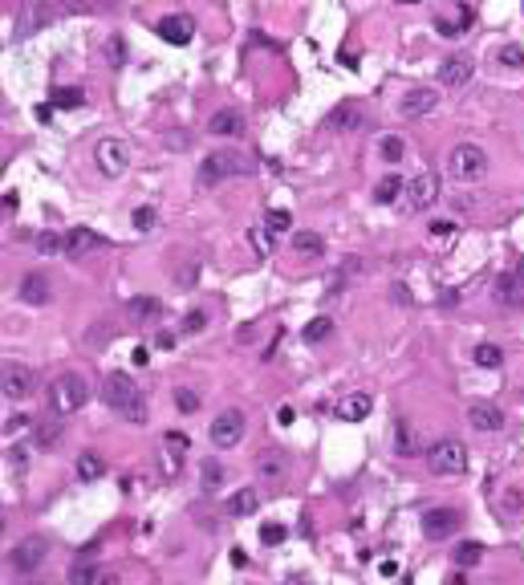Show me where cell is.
<instances>
[{
    "mask_svg": "<svg viewBox=\"0 0 524 585\" xmlns=\"http://www.w3.org/2000/svg\"><path fill=\"white\" fill-rule=\"evenodd\" d=\"M496 61L508 65V69H524V45H516V41L512 45H500L496 49Z\"/></svg>",
    "mask_w": 524,
    "mask_h": 585,
    "instance_id": "obj_31",
    "label": "cell"
},
{
    "mask_svg": "<svg viewBox=\"0 0 524 585\" xmlns=\"http://www.w3.org/2000/svg\"><path fill=\"white\" fill-rule=\"evenodd\" d=\"M228 175H252V162L240 150H212L199 167V183H220Z\"/></svg>",
    "mask_w": 524,
    "mask_h": 585,
    "instance_id": "obj_4",
    "label": "cell"
},
{
    "mask_svg": "<svg viewBox=\"0 0 524 585\" xmlns=\"http://www.w3.org/2000/svg\"><path fill=\"white\" fill-rule=\"evenodd\" d=\"M500 508H504V512H520V508H524V492H520V488H508L504 496H500Z\"/></svg>",
    "mask_w": 524,
    "mask_h": 585,
    "instance_id": "obj_39",
    "label": "cell"
},
{
    "mask_svg": "<svg viewBox=\"0 0 524 585\" xmlns=\"http://www.w3.org/2000/svg\"><path fill=\"white\" fill-rule=\"evenodd\" d=\"M8 468H25V447H8Z\"/></svg>",
    "mask_w": 524,
    "mask_h": 585,
    "instance_id": "obj_50",
    "label": "cell"
},
{
    "mask_svg": "<svg viewBox=\"0 0 524 585\" xmlns=\"http://www.w3.org/2000/svg\"><path fill=\"white\" fill-rule=\"evenodd\" d=\"M427 463L435 475H463L468 471V447L459 439H439L431 451H427Z\"/></svg>",
    "mask_w": 524,
    "mask_h": 585,
    "instance_id": "obj_5",
    "label": "cell"
},
{
    "mask_svg": "<svg viewBox=\"0 0 524 585\" xmlns=\"http://www.w3.org/2000/svg\"><path fill=\"white\" fill-rule=\"evenodd\" d=\"M94 162H98L102 175H122L126 171V162H131V150H126V143H118V138H102L98 146H94Z\"/></svg>",
    "mask_w": 524,
    "mask_h": 585,
    "instance_id": "obj_9",
    "label": "cell"
},
{
    "mask_svg": "<svg viewBox=\"0 0 524 585\" xmlns=\"http://www.w3.org/2000/svg\"><path fill=\"white\" fill-rule=\"evenodd\" d=\"M240 130H244V114L232 110V106H224V110H215L212 118H208V134L232 138V134H240Z\"/></svg>",
    "mask_w": 524,
    "mask_h": 585,
    "instance_id": "obj_18",
    "label": "cell"
},
{
    "mask_svg": "<svg viewBox=\"0 0 524 585\" xmlns=\"http://www.w3.org/2000/svg\"><path fill=\"white\" fill-rule=\"evenodd\" d=\"M131 362H134V366H147V362H150V350H147V345H138V350L131 354Z\"/></svg>",
    "mask_w": 524,
    "mask_h": 585,
    "instance_id": "obj_51",
    "label": "cell"
},
{
    "mask_svg": "<svg viewBox=\"0 0 524 585\" xmlns=\"http://www.w3.org/2000/svg\"><path fill=\"white\" fill-rule=\"evenodd\" d=\"M98 585H118V577H102V581Z\"/></svg>",
    "mask_w": 524,
    "mask_h": 585,
    "instance_id": "obj_57",
    "label": "cell"
},
{
    "mask_svg": "<svg viewBox=\"0 0 524 585\" xmlns=\"http://www.w3.org/2000/svg\"><path fill=\"white\" fill-rule=\"evenodd\" d=\"M459 512L455 508H431V512H427L423 516V536L427 540H443V536H451L459 528Z\"/></svg>",
    "mask_w": 524,
    "mask_h": 585,
    "instance_id": "obj_11",
    "label": "cell"
},
{
    "mask_svg": "<svg viewBox=\"0 0 524 585\" xmlns=\"http://www.w3.org/2000/svg\"><path fill=\"white\" fill-rule=\"evenodd\" d=\"M85 398H90V386H85L82 374H61V378H53L49 406L57 410V415H73V410H82Z\"/></svg>",
    "mask_w": 524,
    "mask_h": 585,
    "instance_id": "obj_3",
    "label": "cell"
},
{
    "mask_svg": "<svg viewBox=\"0 0 524 585\" xmlns=\"http://www.w3.org/2000/svg\"><path fill=\"white\" fill-rule=\"evenodd\" d=\"M472 358H475V366H484V370H496L500 362H504V350L500 345H492V341H480L472 350Z\"/></svg>",
    "mask_w": 524,
    "mask_h": 585,
    "instance_id": "obj_29",
    "label": "cell"
},
{
    "mask_svg": "<svg viewBox=\"0 0 524 585\" xmlns=\"http://www.w3.org/2000/svg\"><path fill=\"white\" fill-rule=\"evenodd\" d=\"M293 224V215L285 208H277V211H268V232H285V228Z\"/></svg>",
    "mask_w": 524,
    "mask_h": 585,
    "instance_id": "obj_44",
    "label": "cell"
},
{
    "mask_svg": "<svg viewBox=\"0 0 524 585\" xmlns=\"http://www.w3.org/2000/svg\"><path fill=\"white\" fill-rule=\"evenodd\" d=\"M102 403L110 406V410H118L126 422H147V403H143V390H138V382H134L131 374H122V370L106 374Z\"/></svg>",
    "mask_w": 524,
    "mask_h": 585,
    "instance_id": "obj_1",
    "label": "cell"
},
{
    "mask_svg": "<svg viewBox=\"0 0 524 585\" xmlns=\"http://www.w3.org/2000/svg\"><path fill=\"white\" fill-rule=\"evenodd\" d=\"M435 199H439V179L431 175V171H419L415 179H407V195H403V208L407 211H427L435 208Z\"/></svg>",
    "mask_w": 524,
    "mask_h": 585,
    "instance_id": "obj_7",
    "label": "cell"
},
{
    "mask_svg": "<svg viewBox=\"0 0 524 585\" xmlns=\"http://www.w3.org/2000/svg\"><path fill=\"white\" fill-rule=\"evenodd\" d=\"M232 565L244 569V565H248V552H244V549H232Z\"/></svg>",
    "mask_w": 524,
    "mask_h": 585,
    "instance_id": "obj_54",
    "label": "cell"
},
{
    "mask_svg": "<svg viewBox=\"0 0 524 585\" xmlns=\"http://www.w3.org/2000/svg\"><path fill=\"white\" fill-rule=\"evenodd\" d=\"M69 13H98V8H106V0H66Z\"/></svg>",
    "mask_w": 524,
    "mask_h": 585,
    "instance_id": "obj_45",
    "label": "cell"
},
{
    "mask_svg": "<svg viewBox=\"0 0 524 585\" xmlns=\"http://www.w3.org/2000/svg\"><path fill=\"white\" fill-rule=\"evenodd\" d=\"M179 468H183V455H175V451H159V471H163L167 480H171V475H179Z\"/></svg>",
    "mask_w": 524,
    "mask_h": 585,
    "instance_id": "obj_37",
    "label": "cell"
},
{
    "mask_svg": "<svg viewBox=\"0 0 524 585\" xmlns=\"http://www.w3.org/2000/svg\"><path fill=\"white\" fill-rule=\"evenodd\" d=\"M394 447H398V455H410V451H415V435H410V422H407V419L394 422Z\"/></svg>",
    "mask_w": 524,
    "mask_h": 585,
    "instance_id": "obj_35",
    "label": "cell"
},
{
    "mask_svg": "<svg viewBox=\"0 0 524 585\" xmlns=\"http://www.w3.org/2000/svg\"><path fill=\"white\" fill-rule=\"evenodd\" d=\"M175 403H179V410L191 415V410L199 406V394H196V390H175Z\"/></svg>",
    "mask_w": 524,
    "mask_h": 585,
    "instance_id": "obj_46",
    "label": "cell"
},
{
    "mask_svg": "<svg viewBox=\"0 0 524 585\" xmlns=\"http://www.w3.org/2000/svg\"><path fill=\"white\" fill-rule=\"evenodd\" d=\"M468 422H472L475 431H500V427H504V415H500L496 403L475 398V403H468Z\"/></svg>",
    "mask_w": 524,
    "mask_h": 585,
    "instance_id": "obj_15",
    "label": "cell"
},
{
    "mask_svg": "<svg viewBox=\"0 0 524 585\" xmlns=\"http://www.w3.org/2000/svg\"><path fill=\"white\" fill-rule=\"evenodd\" d=\"M82 102H85L82 85H61V90H53V106H57V110H78Z\"/></svg>",
    "mask_w": 524,
    "mask_h": 585,
    "instance_id": "obj_28",
    "label": "cell"
},
{
    "mask_svg": "<svg viewBox=\"0 0 524 585\" xmlns=\"http://www.w3.org/2000/svg\"><path fill=\"white\" fill-rule=\"evenodd\" d=\"M45 557H49V540L45 536H25L17 549L8 552V565L17 573H33V569L45 565Z\"/></svg>",
    "mask_w": 524,
    "mask_h": 585,
    "instance_id": "obj_8",
    "label": "cell"
},
{
    "mask_svg": "<svg viewBox=\"0 0 524 585\" xmlns=\"http://www.w3.org/2000/svg\"><path fill=\"white\" fill-rule=\"evenodd\" d=\"M244 439V415L240 410H220L212 422V443L220 447V451H228V447H236Z\"/></svg>",
    "mask_w": 524,
    "mask_h": 585,
    "instance_id": "obj_10",
    "label": "cell"
},
{
    "mask_svg": "<svg viewBox=\"0 0 524 585\" xmlns=\"http://www.w3.org/2000/svg\"><path fill=\"white\" fill-rule=\"evenodd\" d=\"M20 297H25V305H45L49 301V280L41 273H29L20 280Z\"/></svg>",
    "mask_w": 524,
    "mask_h": 585,
    "instance_id": "obj_21",
    "label": "cell"
},
{
    "mask_svg": "<svg viewBox=\"0 0 524 585\" xmlns=\"http://www.w3.org/2000/svg\"><path fill=\"white\" fill-rule=\"evenodd\" d=\"M203 325H208V313H203V309H191V313L183 317V333H199Z\"/></svg>",
    "mask_w": 524,
    "mask_h": 585,
    "instance_id": "obj_42",
    "label": "cell"
},
{
    "mask_svg": "<svg viewBox=\"0 0 524 585\" xmlns=\"http://www.w3.org/2000/svg\"><path fill=\"white\" fill-rule=\"evenodd\" d=\"M155 220H159V215H155V208H134V215H131V224L138 228V232H150V228H155Z\"/></svg>",
    "mask_w": 524,
    "mask_h": 585,
    "instance_id": "obj_38",
    "label": "cell"
},
{
    "mask_svg": "<svg viewBox=\"0 0 524 585\" xmlns=\"http://www.w3.org/2000/svg\"><path fill=\"white\" fill-rule=\"evenodd\" d=\"M435 29H439L443 37H463V32H468V25H451V20H435Z\"/></svg>",
    "mask_w": 524,
    "mask_h": 585,
    "instance_id": "obj_48",
    "label": "cell"
},
{
    "mask_svg": "<svg viewBox=\"0 0 524 585\" xmlns=\"http://www.w3.org/2000/svg\"><path fill=\"white\" fill-rule=\"evenodd\" d=\"M398 4H419V0H398Z\"/></svg>",
    "mask_w": 524,
    "mask_h": 585,
    "instance_id": "obj_58",
    "label": "cell"
},
{
    "mask_svg": "<svg viewBox=\"0 0 524 585\" xmlns=\"http://www.w3.org/2000/svg\"><path fill=\"white\" fill-rule=\"evenodd\" d=\"M163 447H167V451H175V455H187V435H183V431H167Z\"/></svg>",
    "mask_w": 524,
    "mask_h": 585,
    "instance_id": "obj_41",
    "label": "cell"
},
{
    "mask_svg": "<svg viewBox=\"0 0 524 585\" xmlns=\"http://www.w3.org/2000/svg\"><path fill=\"white\" fill-rule=\"evenodd\" d=\"M378 573H382V577H394V573H398V565H394V561H382V565H378Z\"/></svg>",
    "mask_w": 524,
    "mask_h": 585,
    "instance_id": "obj_55",
    "label": "cell"
},
{
    "mask_svg": "<svg viewBox=\"0 0 524 585\" xmlns=\"http://www.w3.org/2000/svg\"><path fill=\"white\" fill-rule=\"evenodd\" d=\"M492 297H496V305H500V309H524V260L496 276Z\"/></svg>",
    "mask_w": 524,
    "mask_h": 585,
    "instance_id": "obj_6",
    "label": "cell"
},
{
    "mask_svg": "<svg viewBox=\"0 0 524 585\" xmlns=\"http://www.w3.org/2000/svg\"><path fill=\"white\" fill-rule=\"evenodd\" d=\"M329 333H333V321H329V317H313V321L301 329V338H305V341H326Z\"/></svg>",
    "mask_w": 524,
    "mask_h": 585,
    "instance_id": "obj_34",
    "label": "cell"
},
{
    "mask_svg": "<svg viewBox=\"0 0 524 585\" xmlns=\"http://www.w3.org/2000/svg\"><path fill=\"white\" fill-rule=\"evenodd\" d=\"M293 252L305 260H321V252H326V240L317 236V232H297L293 236Z\"/></svg>",
    "mask_w": 524,
    "mask_h": 585,
    "instance_id": "obj_22",
    "label": "cell"
},
{
    "mask_svg": "<svg viewBox=\"0 0 524 585\" xmlns=\"http://www.w3.org/2000/svg\"><path fill=\"white\" fill-rule=\"evenodd\" d=\"M155 32L163 37L167 45H187V41L196 37V20H191L187 13H171V16L159 20V29H155Z\"/></svg>",
    "mask_w": 524,
    "mask_h": 585,
    "instance_id": "obj_12",
    "label": "cell"
},
{
    "mask_svg": "<svg viewBox=\"0 0 524 585\" xmlns=\"http://www.w3.org/2000/svg\"><path fill=\"white\" fill-rule=\"evenodd\" d=\"M256 471H261V480H280V475H285V455L280 451H261Z\"/></svg>",
    "mask_w": 524,
    "mask_h": 585,
    "instance_id": "obj_27",
    "label": "cell"
},
{
    "mask_svg": "<svg viewBox=\"0 0 524 585\" xmlns=\"http://www.w3.org/2000/svg\"><path fill=\"white\" fill-rule=\"evenodd\" d=\"M277 419L285 422V427H289V422H293V406H280V410H277Z\"/></svg>",
    "mask_w": 524,
    "mask_h": 585,
    "instance_id": "obj_56",
    "label": "cell"
},
{
    "mask_svg": "<svg viewBox=\"0 0 524 585\" xmlns=\"http://www.w3.org/2000/svg\"><path fill=\"white\" fill-rule=\"evenodd\" d=\"M285 536H289L285 524H261V540H264V545H280Z\"/></svg>",
    "mask_w": 524,
    "mask_h": 585,
    "instance_id": "obj_40",
    "label": "cell"
},
{
    "mask_svg": "<svg viewBox=\"0 0 524 585\" xmlns=\"http://www.w3.org/2000/svg\"><path fill=\"white\" fill-rule=\"evenodd\" d=\"M256 508H261V496H256L252 488H240V492H236V496L228 500V512H232V516H252Z\"/></svg>",
    "mask_w": 524,
    "mask_h": 585,
    "instance_id": "obj_26",
    "label": "cell"
},
{
    "mask_svg": "<svg viewBox=\"0 0 524 585\" xmlns=\"http://www.w3.org/2000/svg\"><path fill=\"white\" fill-rule=\"evenodd\" d=\"M447 175L455 179V183H480V179L488 175V150L480 143H455L451 146V155H447Z\"/></svg>",
    "mask_w": 524,
    "mask_h": 585,
    "instance_id": "obj_2",
    "label": "cell"
},
{
    "mask_svg": "<svg viewBox=\"0 0 524 585\" xmlns=\"http://www.w3.org/2000/svg\"><path fill=\"white\" fill-rule=\"evenodd\" d=\"M475 73L472 57H463V53H455V57H447V61L439 65V81L443 85H451V90H459V85H468Z\"/></svg>",
    "mask_w": 524,
    "mask_h": 585,
    "instance_id": "obj_16",
    "label": "cell"
},
{
    "mask_svg": "<svg viewBox=\"0 0 524 585\" xmlns=\"http://www.w3.org/2000/svg\"><path fill=\"white\" fill-rule=\"evenodd\" d=\"M203 484H220V468H215V463L203 468Z\"/></svg>",
    "mask_w": 524,
    "mask_h": 585,
    "instance_id": "obj_53",
    "label": "cell"
},
{
    "mask_svg": "<svg viewBox=\"0 0 524 585\" xmlns=\"http://www.w3.org/2000/svg\"><path fill=\"white\" fill-rule=\"evenodd\" d=\"M126 313L138 317V321H155L163 313V301L159 297H134V301H126Z\"/></svg>",
    "mask_w": 524,
    "mask_h": 585,
    "instance_id": "obj_24",
    "label": "cell"
},
{
    "mask_svg": "<svg viewBox=\"0 0 524 585\" xmlns=\"http://www.w3.org/2000/svg\"><path fill=\"white\" fill-rule=\"evenodd\" d=\"M252 244L261 256H273V240H268V228H252Z\"/></svg>",
    "mask_w": 524,
    "mask_h": 585,
    "instance_id": "obj_43",
    "label": "cell"
},
{
    "mask_svg": "<svg viewBox=\"0 0 524 585\" xmlns=\"http://www.w3.org/2000/svg\"><path fill=\"white\" fill-rule=\"evenodd\" d=\"M439 106V94L435 90H410V94H403V102H398V114L403 118H423V114H431Z\"/></svg>",
    "mask_w": 524,
    "mask_h": 585,
    "instance_id": "obj_17",
    "label": "cell"
},
{
    "mask_svg": "<svg viewBox=\"0 0 524 585\" xmlns=\"http://www.w3.org/2000/svg\"><path fill=\"white\" fill-rule=\"evenodd\" d=\"M455 232V220H435L431 224V236H451Z\"/></svg>",
    "mask_w": 524,
    "mask_h": 585,
    "instance_id": "obj_49",
    "label": "cell"
},
{
    "mask_svg": "<svg viewBox=\"0 0 524 585\" xmlns=\"http://www.w3.org/2000/svg\"><path fill=\"white\" fill-rule=\"evenodd\" d=\"M106 236L102 232H94V228H73L66 236V256H85V252H102L106 248Z\"/></svg>",
    "mask_w": 524,
    "mask_h": 585,
    "instance_id": "obj_14",
    "label": "cell"
},
{
    "mask_svg": "<svg viewBox=\"0 0 524 585\" xmlns=\"http://www.w3.org/2000/svg\"><path fill=\"white\" fill-rule=\"evenodd\" d=\"M378 150H382V159H386V162H403V155H407V143H403L398 134H386V138L378 143Z\"/></svg>",
    "mask_w": 524,
    "mask_h": 585,
    "instance_id": "obj_32",
    "label": "cell"
},
{
    "mask_svg": "<svg viewBox=\"0 0 524 585\" xmlns=\"http://www.w3.org/2000/svg\"><path fill=\"white\" fill-rule=\"evenodd\" d=\"M366 126V110L358 102H342L338 110L329 114V130H362Z\"/></svg>",
    "mask_w": 524,
    "mask_h": 585,
    "instance_id": "obj_20",
    "label": "cell"
},
{
    "mask_svg": "<svg viewBox=\"0 0 524 585\" xmlns=\"http://www.w3.org/2000/svg\"><path fill=\"white\" fill-rule=\"evenodd\" d=\"M102 475H106V463H102L98 451H82V455H78V480L90 484V480H102Z\"/></svg>",
    "mask_w": 524,
    "mask_h": 585,
    "instance_id": "obj_25",
    "label": "cell"
},
{
    "mask_svg": "<svg viewBox=\"0 0 524 585\" xmlns=\"http://www.w3.org/2000/svg\"><path fill=\"white\" fill-rule=\"evenodd\" d=\"M451 557H455V565H459V569H472V565H480V557H484V545L468 540V545H459V549L451 552Z\"/></svg>",
    "mask_w": 524,
    "mask_h": 585,
    "instance_id": "obj_30",
    "label": "cell"
},
{
    "mask_svg": "<svg viewBox=\"0 0 524 585\" xmlns=\"http://www.w3.org/2000/svg\"><path fill=\"white\" fill-rule=\"evenodd\" d=\"M0 390H4V398H13V403H20V398H29L33 394V374L25 370V366H4V378H0Z\"/></svg>",
    "mask_w": 524,
    "mask_h": 585,
    "instance_id": "obj_13",
    "label": "cell"
},
{
    "mask_svg": "<svg viewBox=\"0 0 524 585\" xmlns=\"http://www.w3.org/2000/svg\"><path fill=\"white\" fill-rule=\"evenodd\" d=\"M398 195H407V183H403V175H386V179H378V187H374V203H394Z\"/></svg>",
    "mask_w": 524,
    "mask_h": 585,
    "instance_id": "obj_23",
    "label": "cell"
},
{
    "mask_svg": "<svg viewBox=\"0 0 524 585\" xmlns=\"http://www.w3.org/2000/svg\"><path fill=\"white\" fill-rule=\"evenodd\" d=\"M20 208V199H17V191H4V211H8V215H13V211Z\"/></svg>",
    "mask_w": 524,
    "mask_h": 585,
    "instance_id": "obj_52",
    "label": "cell"
},
{
    "mask_svg": "<svg viewBox=\"0 0 524 585\" xmlns=\"http://www.w3.org/2000/svg\"><path fill=\"white\" fill-rule=\"evenodd\" d=\"M338 419L342 422H362L366 415H370V394H362V390H354V394H345V398H338Z\"/></svg>",
    "mask_w": 524,
    "mask_h": 585,
    "instance_id": "obj_19",
    "label": "cell"
},
{
    "mask_svg": "<svg viewBox=\"0 0 524 585\" xmlns=\"http://www.w3.org/2000/svg\"><path fill=\"white\" fill-rule=\"evenodd\" d=\"M25 427H29L25 415H8V419H4V435H17V431H25Z\"/></svg>",
    "mask_w": 524,
    "mask_h": 585,
    "instance_id": "obj_47",
    "label": "cell"
},
{
    "mask_svg": "<svg viewBox=\"0 0 524 585\" xmlns=\"http://www.w3.org/2000/svg\"><path fill=\"white\" fill-rule=\"evenodd\" d=\"M94 581H102V577H98V569L90 565V557L69 569V585H94Z\"/></svg>",
    "mask_w": 524,
    "mask_h": 585,
    "instance_id": "obj_33",
    "label": "cell"
},
{
    "mask_svg": "<svg viewBox=\"0 0 524 585\" xmlns=\"http://www.w3.org/2000/svg\"><path fill=\"white\" fill-rule=\"evenodd\" d=\"M37 252H45V256H49V252H66V236H57V232H41V236H37Z\"/></svg>",
    "mask_w": 524,
    "mask_h": 585,
    "instance_id": "obj_36",
    "label": "cell"
},
{
    "mask_svg": "<svg viewBox=\"0 0 524 585\" xmlns=\"http://www.w3.org/2000/svg\"><path fill=\"white\" fill-rule=\"evenodd\" d=\"M25 585H37V581H25Z\"/></svg>",
    "mask_w": 524,
    "mask_h": 585,
    "instance_id": "obj_59",
    "label": "cell"
}]
</instances>
